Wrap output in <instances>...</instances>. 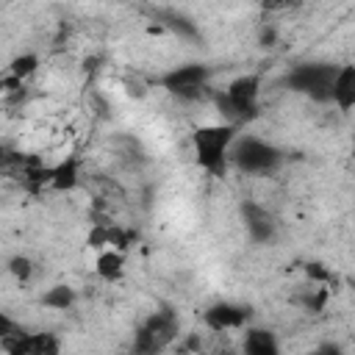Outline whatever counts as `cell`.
I'll return each instance as SVG.
<instances>
[{"label":"cell","mask_w":355,"mask_h":355,"mask_svg":"<svg viewBox=\"0 0 355 355\" xmlns=\"http://www.w3.org/2000/svg\"><path fill=\"white\" fill-rule=\"evenodd\" d=\"M233 141V128L230 125H219V128H200L194 133V147H197V158L202 166L219 172L225 153Z\"/></svg>","instance_id":"obj_1"},{"label":"cell","mask_w":355,"mask_h":355,"mask_svg":"<svg viewBox=\"0 0 355 355\" xmlns=\"http://www.w3.org/2000/svg\"><path fill=\"white\" fill-rule=\"evenodd\" d=\"M333 78H336V69L333 67H302V69L294 72L291 83L300 92H311L313 97H330Z\"/></svg>","instance_id":"obj_2"},{"label":"cell","mask_w":355,"mask_h":355,"mask_svg":"<svg viewBox=\"0 0 355 355\" xmlns=\"http://www.w3.org/2000/svg\"><path fill=\"white\" fill-rule=\"evenodd\" d=\"M255 100H258V78H252V75L239 78V80L227 89V105H230V114L252 116V114H255Z\"/></svg>","instance_id":"obj_3"},{"label":"cell","mask_w":355,"mask_h":355,"mask_svg":"<svg viewBox=\"0 0 355 355\" xmlns=\"http://www.w3.org/2000/svg\"><path fill=\"white\" fill-rule=\"evenodd\" d=\"M236 161L250 169V172H266V166L275 161V153L263 144V141H255V139H247L239 144V153H236Z\"/></svg>","instance_id":"obj_4"},{"label":"cell","mask_w":355,"mask_h":355,"mask_svg":"<svg viewBox=\"0 0 355 355\" xmlns=\"http://www.w3.org/2000/svg\"><path fill=\"white\" fill-rule=\"evenodd\" d=\"M330 100H333L341 111H349V108L355 105V64L336 69L333 89H330Z\"/></svg>","instance_id":"obj_5"},{"label":"cell","mask_w":355,"mask_h":355,"mask_svg":"<svg viewBox=\"0 0 355 355\" xmlns=\"http://www.w3.org/2000/svg\"><path fill=\"white\" fill-rule=\"evenodd\" d=\"M244 355H280L272 333L266 330H250L244 336Z\"/></svg>","instance_id":"obj_6"},{"label":"cell","mask_w":355,"mask_h":355,"mask_svg":"<svg viewBox=\"0 0 355 355\" xmlns=\"http://www.w3.org/2000/svg\"><path fill=\"white\" fill-rule=\"evenodd\" d=\"M247 319V313L241 308H230V305H216L214 311H208V324L214 330H225V327H239Z\"/></svg>","instance_id":"obj_7"},{"label":"cell","mask_w":355,"mask_h":355,"mask_svg":"<svg viewBox=\"0 0 355 355\" xmlns=\"http://www.w3.org/2000/svg\"><path fill=\"white\" fill-rule=\"evenodd\" d=\"M97 272H100L103 277H116V275L122 272V255H119L116 250L103 252V255L97 258Z\"/></svg>","instance_id":"obj_8"},{"label":"cell","mask_w":355,"mask_h":355,"mask_svg":"<svg viewBox=\"0 0 355 355\" xmlns=\"http://www.w3.org/2000/svg\"><path fill=\"white\" fill-rule=\"evenodd\" d=\"M247 214H250V230L258 236V239H266L269 233H272V222H269V216L263 214V211H258V208H247Z\"/></svg>","instance_id":"obj_9"},{"label":"cell","mask_w":355,"mask_h":355,"mask_svg":"<svg viewBox=\"0 0 355 355\" xmlns=\"http://www.w3.org/2000/svg\"><path fill=\"white\" fill-rule=\"evenodd\" d=\"M33 69H36V58H33V55H19V58L11 64V78L22 80V78H28Z\"/></svg>","instance_id":"obj_10"},{"label":"cell","mask_w":355,"mask_h":355,"mask_svg":"<svg viewBox=\"0 0 355 355\" xmlns=\"http://www.w3.org/2000/svg\"><path fill=\"white\" fill-rule=\"evenodd\" d=\"M11 272H14L19 280H28V275H31V261H28V258H14V261H11Z\"/></svg>","instance_id":"obj_11"},{"label":"cell","mask_w":355,"mask_h":355,"mask_svg":"<svg viewBox=\"0 0 355 355\" xmlns=\"http://www.w3.org/2000/svg\"><path fill=\"white\" fill-rule=\"evenodd\" d=\"M311 355H338V352H336V349H330V347H327V349H319V352H311Z\"/></svg>","instance_id":"obj_12"}]
</instances>
